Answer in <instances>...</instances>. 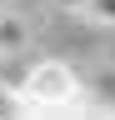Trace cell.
Returning <instances> with one entry per match:
<instances>
[{
	"mask_svg": "<svg viewBox=\"0 0 115 120\" xmlns=\"http://www.w3.org/2000/svg\"><path fill=\"white\" fill-rule=\"evenodd\" d=\"M25 115H95L100 105L80 90V75L65 60H40V65L20 80Z\"/></svg>",
	"mask_w": 115,
	"mask_h": 120,
	"instance_id": "6da1fadb",
	"label": "cell"
},
{
	"mask_svg": "<svg viewBox=\"0 0 115 120\" xmlns=\"http://www.w3.org/2000/svg\"><path fill=\"white\" fill-rule=\"evenodd\" d=\"M25 20H15V15H0V55H20L25 50Z\"/></svg>",
	"mask_w": 115,
	"mask_h": 120,
	"instance_id": "7a4b0ae2",
	"label": "cell"
},
{
	"mask_svg": "<svg viewBox=\"0 0 115 120\" xmlns=\"http://www.w3.org/2000/svg\"><path fill=\"white\" fill-rule=\"evenodd\" d=\"M0 115H25V95H20V85H0Z\"/></svg>",
	"mask_w": 115,
	"mask_h": 120,
	"instance_id": "3957f363",
	"label": "cell"
},
{
	"mask_svg": "<svg viewBox=\"0 0 115 120\" xmlns=\"http://www.w3.org/2000/svg\"><path fill=\"white\" fill-rule=\"evenodd\" d=\"M85 15H90L95 25H115V0H90V5H85Z\"/></svg>",
	"mask_w": 115,
	"mask_h": 120,
	"instance_id": "277c9868",
	"label": "cell"
},
{
	"mask_svg": "<svg viewBox=\"0 0 115 120\" xmlns=\"http://www.w3.org/2000/svg\"><path fill=\"white\" fill-rule=\"evenodd\" d=\"M50 5H60V10H85L90 0H50Z\"/></svg>",
	"mask_w": 115,
	"mask_h": 120,
	"instance_id": "5b68a950",
	"label": "cell"
}]
</instances>
